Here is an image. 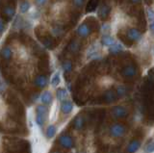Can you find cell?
Returning a JSON list of instances; mask_svg holds the SVG:
<instances>
[{
	"mask_svg": "<svg viewBox=\"0 0 154 153\" xmlns=\"http://www.w3.org/2000/svg\"><path fill=\"white\" fill-rule=\"evenodd\" d=\"M51 153H60V152H57V151H55V152H51Z\"/></svg>",
	"mask_w": 154,
	"mask_h": 153,
	"instance_id": "39",
	"label": "cell"
},
{
	"mask_svg": "<svg viewBox=\"0 0 154 153\" xmlns=\"http://www.w3.org/2000/svg\"><path fill=\"white\" fill-rule=\"evenodd\" d=\"M122 15V13H117L116 14V16L114 17V20H113V23H112V27L114 29H117L120 26V24H122L123 21H124V16H120Z\"/></svg>",
	"mask_w": 154,
	"mask_h": 153,
	"instance_id": "12",
	"label": "cell"
},
{
	"mask_svg": "<svg viewBox=\"0 0 154 153\" xmlns=\"http://www.w3.org/2000/svg\"><path fill=\"white\" fill-rule=\"evenodd\" d=\"M112 114L115 118H124L125 116H127V111L125 110V108L122 106H116L112 110Z\"/></svg>",
	"mask_w": 154,
	"mask_h": 153,
	"instance_id": "7",
	"label": "cell"
},
{
	"mask_svg": "<svg viewBox=\"0 0 154 153\" xmlns=\"http://www.w3.org/2000/svg\"><path fill=\"white\" fill-rule=\"evenodd\" d=\"M59 142L62 146L66 148H71L73 147V141L72 139L67 135H63L59 138Z\"/></svg>",
	"mask_w": 154,
	"mask_h": 153,
	"instance_id": "6",
	"label": "cell"
},
{
	"mask_svg": "<svg viewBox=\"0 0 154 153\" xmlns=\"http://www.w3.org/2000/svg\"><path fill=\"white\" fill-rule=\"evenodd\" d=\"M140 147V142L139 141H133L129 143V145L127 147V151L129 153H134L136 152Z\"/></svg>",
	"mask_w": 154,
	"mask_h": 153,
	"instance_id": "18",
	"label": "cell"
},
{
	"mask_svg": "<svg viewBox=\"0 0 154 153\" xmlns=\"http://www.w3.org/2000/svg\"><path fill=\"white\" fill-rule=\"evenodd\" d=\"M146 151L147 153H151L154 151V142H151V143H149V145L146 147Z\"/></svg>",
	"mask_w": 154,
	"mask_h": 153,
	"instance_id": "35",
	"label": "cell"
},
{
	"mask_svg": "<svg viewBox=\"0 0 154 153\" xmlns=\"http://www.w3.org/2000/svg\"><path fill=\"white\" fill-rule=\"evenodd\" d=\"M57 98L59 99V100H61V101H64V100L66 98V96H67V92H66V89H63V88H61V89H58V90H57Z\"/></svg>",
	"mask_w": 154,
	"mask_h": 153,
	"instance_id": "22",
	"label": "cell"
},
{
	"mask_svg": "<svg viewBox=\"0 0 154 153\" xmlns=\"http://www.w3.org/2000/svg\"><path fill=\"white\" fill-rule=\"evenodd\" d=\"M13 55H14V49L10 45H5L0 50V56L5 61H10L12 59Z\"/></svg>",
	"mask_w": 154,
	"mask_h": 153,
	"instance_id": "3",
	"label": "cell"
},
{
	"mask_svg": "<svg viewBox=\"0 0 154 153\" xmlns=\"http://www.w3.org/2000/svg\"><path fill=\"white\" fill-rule=\"evenodd\" d=\"M127 37L129 40L131 41H140L142 38V35L140 31L138 29H135V28H131V29H129L127 31Z\"/></svg>",
	"mask_w": 154,
	"mask_h": 153,
	"instance_id": "9",
	"label": "cell"
},
{
	"mask_svg": "<svg viewBox=\"0 0 154 153\" xmlns=\"http://www.w3.org/2000/svg\"><path fill=\"white\" fill-rule=\"evenodd\" d=\"M50 33H51V35L52 36H54L56 38L58 37H60L63 35V33H64V31H63V28L61 26H54V27H52L51 28V30H50Z\"/></svg>",
	"mask_w": 154,
	"mask_h": 153,
	"instance_id": "21",
	"label": "cell"
},
{
	"mask_svg": "<svg viewBox=\"0 0 154 153\" xmlns=\"http://www.w3.org/2000/svg\"><path fill=\"white\" fill-rule=\"evenodd\" d=\"M149 29H150V31L154 34V21L150 22V24H149Z\"/></svg>",
	"mask_w": 154,
	"mask_h": 153,
	"instance_id": "37",
	"label": "cell"
},
{
	"mask_svg": "<svg viewBox=\"0 0 154 153\" xmlns=\"http://www.w3.org/2000/svg\"><path fill=\"white\" fill-rule=\"evenodd\" d=\"M41 101L43 103V104H50L52 102V94L50 92H48V90H46V92L43 93L42 95H41Z\"/></svg>",
	"mask_w": 154,
	"mask_h": 153,
	"instance_id": "15",
	"label": "cell"
},
{
	"mask_svg": "<svg viewBox=\"0 0 154 153\" xmlns=\"http://www.w3.org/2000/svg\"><path fill=\"white\" fill-rule=\"evenodd\" d=\"M85 3V0H73V4L74 6L77 8H82Z\"/></svg>",
	"mask_w": 154,
	"mask_h": 153,
	"instance_id": "33",
	"label": "cell"
},
{
	"mask_svg": "<svg viewBox=\"0 0 154 153\" xmlns=\"http://www.w3.org/2000/svg\"><path fill=\"white\" fill-rule=\"evenodd\" d=\"M146 17L148 18L149 21H154V10L151 8H147L146 9Z\"/></svg>",
	"mask_w": 154,
	"mask_h": 153,
	"instance_id": "29",
	"label": "cell"
},
{
	"mask_svg": "<svg viewBox=\"0 0 154 153\" xmlns=\"http://www.w3.org/2000/svg\"><path fill=\"white\" fill-rule=\"evenodd\" d=\"M47 113V108L45 105H38L37 107V117L36 121L38 126H42L45 121V117Z\"/></svg>",
	"mask_w": 154,
	"mask_h": 153,
	"instance_id": "1",
	"label": "cell"
},
{
	"mask_svg": "<svg viewBox=\"0 0 154 153\" xmlns=\"http://www.w3.org/2000/svg\"><path fill=\"white\" fill-rule=\"evenodd\" d=\"M101 42H102L104 45L110 47V46H112L116 44V41H115L114 38L111 37L110 35H104L102 37V39H101Z\"/></svg>",
	"mask_w": 154,
	"mask_h": 153,
	"instance_id": "13",
	"label": "cell"
},
{
	"mask_svg": "<svg viewBox=\"0 0 154 153\" xmlns=\"http://www.w3.org/2000/svg\"><path fill=\"white\" fill-rule=\"evenodd\" d=\"M76 32L80 37L85 38V37H88L91 34V28L87 24H81L77 27Z\"/></svg>",
	"mask_w": 154,
	"mask_h": 153,
	"instance_id": "8",
	"label": "cell"
},
{
	"mask_svg": "<svg viewBox=\"0 0 154 153\" xmlns=\"http://www.w3.org/2000/svg\"><path fill=\"white\" fill-rule=\"evenodd\" d=\"M0 133H6V127H4L1 123H0Z\"/></svg>",
	"mask_w": 154,
	"mask_h": 153,
	"instance_id": "36",
	"label": "cell"
},
{
	"mask_svg": "<svg viewBox=\"0 0 154 153\" xmlns=\"http://www.w3.org/2000/svg\"><path fill=\"white\" fill-rule=\"evenodd\" d=\"M136 73H137V70L133 66H125L122 71V74L123 76H125V77H133V76L136 75Z\"/></svg>",
	"mask_w": 154,
	"mask_h": 153,
	"instance_id": "11",
	"label": "cell"
},
{
	"mask_svg": "<svg viewBox=\"0 0 154 153\" xmlns=\"http://www.w3.org/2000/svg\"><path fill=\"white\" fill-rule=\"evenodd\" d=\"M84 126V121H83V118H82L81 117L79 118H77L75 119V121H74V128L75 129H81L82 127Z\"/></svg>",
	"mask_w": 154,
	"mask_h": 153,
	"instance_id": "26",
	"label": "cell"
},
{
	"mask_svg": "<svg viewBox=\"0 0 154 153\" xmlns=\"http://www.w3.org/2000/svg\"><path fill=\"white\" fill-rule=\"evenodd\" d=\"M34 83H35V85L37 86L38 88L42 89L47 85V77L45 75H38L37 77L35 78Z\"/></svg>",
	"mask_w": 154,
	"mask_h": 153,
	"instance_id": "10",
	"label": "cell"
},
{
	"mask_svg": "<svg viewBox=\"0 0 154 153\" xmlns=\"http://www.w3.org/2000/svg\"><path fill=\"white\" fill-rule=\"evenodd\" d=\"M110 133L113 137H122L125 133V127L120 124H115L111 127Z\"/></svg>",
	"mask_w": 154,
	"mask_h": 153,
	"instance_id": "5",
	"label": "cell"
},
{
	"mask_svg": "<svg viewBox=\"0 0 154 153\" xmlns=\"http://www.w3.org/2000/svg\"><path fill=\"white\" fill-rule=\"evenodd\" d=\"M17 10L20 15H28L32 11V3L29 0H21L18 4Z\"/></svg>",
	"mask_w": 154,
	"mask_h": 153,
	"instance_id": "2",
	"label": "cell"
},
{
	"mask_svg": "<svg viewBox=\"0 0 154 153\" xmlns=\"http://www.w3.org/2000/svg\"><path fill=\"white\" fill-rule=\"evenodd\" d=\"M117 93L119 96H122L125 93H126V89H125L123 86H119L117 88Z\"/></svg>",
	"mask_w": 154,
	"mask_h": 153,
	"instance_id": "32",
	"label": "cell"
},
{
	"mask_svg": "<svg viewBox=\"0 0 154 153\" xmlns=\"http://www.w3.org/2000/svg\"><path fill=\"white\" fill-rule=\"evenodd\" d=\"M153 54H154V46H153Z\"/></svg>",
	"mask_w": 154,
	"mask_h": 153,
	"instance_id": "40",
	"label": "cell"
},
{
	"mask_svg": "<svg viewBox=\"0 0 154 153\" xmlns=\"http://www.w3.org/2000/svg\"><path fill=\"white\" fill-rule=\"evenodd\" d=\"M109 12H110V7L108 5H102L99 8L98 16L100 17V18H105L109 15Z\"/></svg>",
	"mask_w": 154,
	"mask_h": 153,
	"instance_id": "17",
	"label": "cell"
},
{
	"mask_svg": "<svg viewBox=\"0 0 154 153\" xmlns=\"http://www.w3.org/2000/svg\"><path fill=\"white\" fill-rule=\"evenodd\" d=\"M122 50H123V45L120 42H116L114 45L109 47V51L111 53H119V52Z\"/></svg>",
	"mask_w": 154,
	"mask_h": 153,
	"instance_id": "19",
	"label": "cell"
},
{
	"mask_svg": "<svg viewBox=\"0 0 154 153\" xmlns=\"http://www.w3.org/2000/svg\"><path fill=\"white\" fill-rule=\"evenodd\" d=\"M7 90V85L5 83V81L3 80L1 73H0V94H3Z\"/></svg>",
	"mask_w": 154,
	"mask_h": 153,
	"instance_id": "28",
	"label": "cell"
},
{
	"mask_svg": "<svg viewBox=\"0 0 154 153\" xmlns=\"http://www.w3.org/2000/svg\"><path fill=\"white\" fill-rule=\"evenodd\" d=\"M78 49H79V42L76 41H71L70 44L69 45V50L72 52V53H75V52L78 51Z\"/></svg>",
	"mask_w": 154,
	"mask_h": 153,
	"instance_id": "25",
	"label": "cell"
},
{
	"mask_svg": "<svg viewBox=\"0 0 154 153\" xmlns=\"http://www.w3.org/2000/svg\"><path fill=\"white\" fill-rule=\"evenodd\" d=\"M48 0H34V3H35V5L38 8L41 7H43L46 5Z\"/></svg>",
	"mask_w": 154,
	"mask_h": 153,
	"instance_id": "31",
	"label": "cell"
},
{
	"mask_svg": "<svg viewBox=\"0 0 154 153\" xmlns=\"http://www.w3.org/2000/svg\"><path fill=\"white\" fill-rule=\"evenodd\" d=\"M104 99L107 103L114 102L116 100V95H115L114 92H112V90H108V92H106L104 94Z\"/></svg>",
	"mask_w": 154,
	"mask_h": 153,
	"instance_id": "20",
	"label": "cell"
},
{
	"mask_svg": "<svg viewBox=\"0 0 154 153\" xmlns=\"http://www.w3.org/2000/svg\"><path fill=\"white\" fill-rule=\"evenodd\" d=\"M111 30V25L110 24H107V23H105L102 26H101V32L103 33L104 35H107L108 33L110 32Z\"/></svg>",
	"mask_w": 154,
	"mask_h": 153,
	"instance_id": "30",
	"label": "cell"
},
{
	"mask_svg": "<svg viewBox=\"0 0 154 153\" xmlns=\"http://www.w3.org/2000/svg\"><path fill=\"white\" fill-rule=\"evenodd\" d=\"M6 29V24H5L4 20H2L1 17H0V35L3 34V32Z\"/></svg>",
	"mask_w": 154,
	"mask_h": 153,
	"instance_id": "34",
	"label": "cell"
},
{
	"mask_svg": "<svg viewBox=\"0 0 154 153\" xmlns=\"http://www.w3.org/2000/svg\"><path fill=\"white\" fill-rule=\"evenodd\" d=\"M2 13H3V16L7 18V20H14V17L17 16V10L16 8L13 7V6H5L2 9Z\"/></svg>",
	"mask_w": 154,
	"mask_h": 153,
	"instance_id": "4",
	"label": "cell"
},
{
	"mask_svg": "<svg viewBox=\"0 0 154 153\" xmlns=\"http://www.w3.org/2000/svg\"><path fill=\"white\" fill-rule=\"evenodd\" d=\"M61 109H62V112L64 114H69L72 111V109H73V105H72L70 101L66 100V101H63Z\"/></svg>",
	"mask_w": 154,
	"mask_h": 153,
	"instance_id": "14",
	"label": "cell"
},
{
	"mask_svg": "<svg viewBox=\"0 0 154 153\" xmlns=\"http://www.w3.org/2000/svg\"><path fill=\"white\" fill-rule=\"evenodd\" d=\"M71 69H72V63L70 61H66L63 63V70H64L65 73L70 72Z\"/></svg>",
	"mask_w": 154,
	"mask_h": 153,
	"instance_id": "24",
	"label": "cell"
},
{
	"mask_svg": "<svg viewBox=\"0 0 154 153\" xmlns=\"http://www.w3.org/2000/svg\"><path fill=\"white\" fill-rule=\"evenodd\" d=\"M131 1H132V2H134V3H136V2H138V1H139V0H131Z\"/></svg>",
	"mask_w": 154,
	"mask_h": 153,
	"instance_id": "38",
	"label": "cell"
},
{
	"mask_svg": "<svg viewBox=\"0 0 154 153\" xmlns=\"http://www.w3.org/2000/svg\"><path fill=\"white\" fill-rule=\"evenodd\" d=\"M60 82H61L60 73L59 72H56L54 75H53V77L51 79V85L53 86V87H57V86L60 84Z\"/></svg>",
	"mask_w": 154,
	"mask_h": 153,
	"instance_id": "23",
	"label": "cell"
},
{
	"mask_svg": "<svg viewBox=\"0 0 154 153\" xmlns=\"http://www.w3.org/2000/svg\"><path fill=\"white\" fill-rule=\"evenodd\" d=\"M87 56L88 58H94L95 56H98V46L96 44H94L91 45L89 50H88V53H87Z\"/></svg>",
	"mask_w": 154,
	"mask_h": 153,
	"instance_id": "16",
	"label": "cell"
},
{
	"mask_svg": "<svg viewBox=\"0 0 154 153\" xmlns=\"http://www.w3.org/2000/svg\"><path fill=\"white\" fill-rule=\"evenodd\" d=\"M56 133V127L54 125H49L46 130V135L48 138H52Z\"/></svg>",
	"mask_w": 154,
	"mask_h": 153,
	"instance_id": "27",
	"label": "cell"
}]
</instances>
